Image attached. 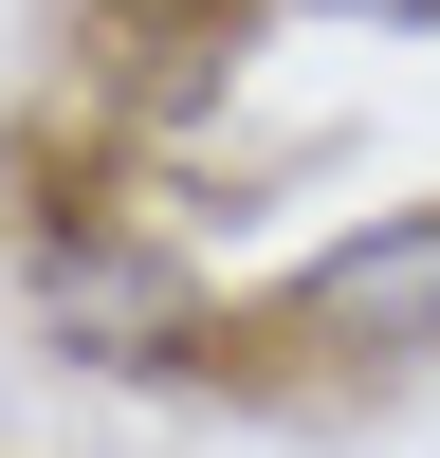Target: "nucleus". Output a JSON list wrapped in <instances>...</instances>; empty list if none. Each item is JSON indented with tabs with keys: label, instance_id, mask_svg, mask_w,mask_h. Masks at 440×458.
<instances>
[{
	"label": "nucleus",
	"instance_id": "f257e3e1",
	"mask_svg": "<svg viewBox=\"0 0 440 458\" xmlns=\"http://www.w3.org/2000/svg\"><path fill=\"white\" fill-rule=\"evenodd\" d=\"M275 330L330 367H440V202H367L349 239H312Z\"/></svg>",
	"mask_w": 440,
	"mask_h": 458
},
{
	"label": "nucleus",
	"instance_id": "f03ea898",
	"mask_svg": "<svg viewBox=\"0 0 440 458\" xmlns=\"http://www.w3.org/2000/svg\"><path fill=\"white\" fill-rule=\"evenodd\" d=\"M37 330H55L73 367H165L183 330H202V293H183L165 239H110V220H73L55 257H37Z\"/></svg>",
	"mask_w": 440,
	"mask_h": 458
}]
</instances>
